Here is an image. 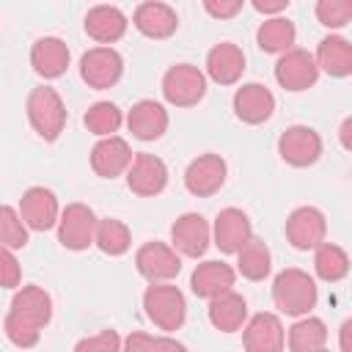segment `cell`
<instances>
[{
    "mask_svg": "<svg viewBox=\"0 0 352 352\" xmlns=\"http://www.w3.org/2000/svg\"><path fill=\"white\" fill-rule=\"evenodd\" d=\"M226 176H228L226 160L214 151H206V154H198L195 160H190V165L184 168V187L195 198H209L223 190Z\"/></svg>",
    "mask_w": 352,
    "mask_h": 352,
    "instance_id": "9c48e42d",
    "label": "cell"
},
{
    "mask_svg": "<svg viewBox=\"0 0 352 352\" xmlns=\"http://www.w3.org/2000/svg\"><path fill=\"white\" fill-rule=\"evenodd\" d=\"M338 138H341V146L349 151L352 148V118L346 116L344 121H341V129H338Z\"/></svg>",
    "mask_w": 352,
    "mask_h": 352,
    "instance_id": "7bdbcfd3",
    "label": "cell"
},
{
    "mask_svg": "<svg viewBox=\"0 0 352 352\" xmlns=\"http://www.w3.org/2000/svg\"><path fill=\"white\" fill-rule=\"evenodd\" d=\"M132 25L138 28V33H143L146 38H170L179 30V14L173 6L160 3V0H146L135 8L132 14Z\"/></svg>",
    "mask_w": 352,
    "mask_h": 352,
    "instance_id": "ffe728a7",
    "label": "cell"
},
{
    "mask_svg": "<svg viewBox=\"0 0 352 352\" xmlns=\"http://www.w3.org/2000/svg\"><path fill=\"white\" fill-rule=\"evenodd\" d=\"M126 25H129L126 14H124L118 6H104V3L88 8L85 22H82L85 33H88L99 47H110V44H116L118 38H124Z\"/></svg>",
    "mask_w": 352,
    "mask_h": 352,
    "instance_id": "cb8c5ba5",
    "label": "cell"
},
{
    "mask_svg": "<svg viewBox=\"0 0 352 352\" xmlns=\"http://www.w3.org/2000/svg\"><path fill=\"white\" fill-rule=\"evenodd\" d=\"M132 157H135V151L129 148V143L124 138H118V135L99 138L91 148V168L99 179H116V176L126 173Z\"/></svg>",
    "mask_w": 352,
    "mask_h": 352,
    "instance_id": "44dd1931",
    "label": "cell"
},
{
    "mask_svg": "<svg viewBox=\"0 0 352 352\" xmlns=\"http://www.w3.org/2000/svg\"><path fill=\"white\" fill-rule=\"evenodd\" d=\"M162 96L173 107H195L206 96V74L195 63H173L162 74Z\"/></svg>",
    "mask_w": 352,
    "mask_h": 352,
    "instance_id": "277c9868",
    "label": "cell"
},
{
    "mask_svg": "<svg viewBox=\"0 0 352 352\" xmlns=\"http://www.w3.org/2000/svg\"><path fill=\"white\" fill-rule=\"evenodd\" d=\"M319 352H330V349H327V346H324V349H319Z\"/></svg>",
    "mask_w": 352,
    "mask_h": 352,
    "instance_id": "f6af8a7d",
    "label": "cell"
},
{
    "mask_svg": "<svg viewBox=\"0 0 352 352\" xmlns=\"http://www.w3.org/2000/svg\"><path fill=\"white\" fill-rule=\"evenodd\" d=\"M143 311L148 322L165 333H173L187 319V300L184 292L173 283H151L143 292Z\"/></svg>",
    "mask_w": 352,
    "mask_h": 352,
    "instance_id": "3957f363",
    "label": "cell"
},
{
    "mask_svg": "<svg viewBox=\"0 0 352 352\" xmlns=\"http://www.w3.org/2000/svg\"><path fill=\"white\" fill-rule=\"evenodd\" d=\"M82 124L96 138H113L124 124V113H121V107L116 102H94L85 110Z\"/></svg>",
    "mask_w": 352,
    "mask_h": 352,
    "instance_id": "d6a6232c",
    "label": "cell"
},
{
    "mask_svg": "<svg viewBox=\"0 0 352 352\" xmlns=\"http://www.w3.org/2000/svg\"><path fill=\"white\" fill-rule=\"evenodd\" d=\"M206 316H209V324L214 330H220V333H236L248 322V300L242 294H236V292H226V294L209 300Z\"/></svg>",
    "mask_w": 352,
    "mask_h": 352,
    "instance_id": "484cf974",
    "label": "cell"
},
{
    "mask_svg": "<svg viewBox=\"0 0 352 352\" xmlns=\"http://www.w3.org/2000/svg\"><path fill=\"white\" fill-rule=\"evenodd\" d=\"M297 41V28L289 16H270L258 25L256 30V44L261 52H270V55H283L294 47Z\"/></svg>",
    "mask_w": 352,
    "mask_h": 352,
    "instance_id": "83f0119b",
    "label": "cell"
},
{
    "mask_svg": "<svg viewBox=\"0 0 352 352\" xmlns=\"http://www.w3.org/2000/svg\"><path fill=\"white\" fill-rule=\"evenodd\" d=\"M278 154L292 168H311L322 157V138L314 126L305 124L286 126L278 138Z\"/></svg>",
    "mask_w": 352,
    "mask_h": 352,
    "instance_id": "ba28073f",
    "label": "cell"
},
{
    "mask_svg": "<svg viewBox=\"0 0 352 352\" xmlns=\"http://www.w3.org/2000/svg\"><path fill=\"white\" fill-rule=\"evenodd\" d=\"M319 300V286L314 280V275H308L300 267H286L275 275L272 280V302L280 314L286 316H308L311 308H316Z\"/></svg>",
    "mask_w": 352,
    "mask_h": 352,
    "instance_id": "6da1fadb",
    "label": "cell"
},
{
    "mask_svg": "<svg viewBox=\"0 0 352 352\" xmlns=\"http://www.w3.org/2000/svg\"><path fill=\"white\" fill-rule=\"evenodd\" d=\"M121 352H154V336L132 330L124 341H121Z\"/></svg>",
    "mask_w": 352,
    "mask_h": 352,
    "instance_id": "ab89813d",
    "label": "cell"
},
{
    "mask_svg": "<svg viewBox=\"0 0 352 352\" xmlns=\"http://www.w3.org/2000/svg\"><path fill=\"white\" fill-rule=\"evenodd\" d=\"M25 110H28V121L30 126L36 129V135L47 143H55L60 138V132L66 129V104L60 99V94L50 85H38L28 94V102H25Z\"/></svg>",
    "mask_w": 352,
    "mask_h": 352,
    "instance_id": "7a4b0ae2",
    "label": "cell"
},
{
    "mask_svg": "<svg viewBox=\"0 0 352 352\" xmlns=\"http://www.w3.org/2000/svg\"><path fill=\"white\" fill-rule=\"evenodd\" d=\"M94 245L104 253V256H124L132 248V231L124 220L118 217H99L96 220V234H94Z\"/></svg>",
    "mask_w": 352,
    "mask_h": 352,
    "instance_id": "1f68e13d",
    "label": "cell"
},
{
    "mask_svg": "<svg viewBox=\"0 0 352 352\" xmlns=\"http://www.w3.org/2000/svg\"><path fill=\"white\" fill-rule=\"evenodd\" d=\"M314 272L324 283H338L349 275V256L336 242H322L314 250Z\"/></svg>",
    "mask_w": 352,
    "mask_h": 352,
    "instance_id": "4dcf8cb0",
    "label": "cell"
},
{
    "mask_svg": "<svg viewBox=\"0 0 352 352\" xmlns=\"http://www.w3.org/2000/svg\"><path fill=\"white\" fill-rule=\"evenodd\" d=\"M253 8L270 19V16H280L289 8V0H253Z\"/></svg>",
    "mask_w": 352,
    "mask_h": 352,
    "instance_id": "60d3db41",
    "label": "cell"
},
{
    "mask_svg": "<svg viewBox=\"0 0 352 352\" xmlns=\"http://www.w3.org/2000/svg\"><path fill=\"white\" fill-rule=\"evenodd\" d=\"M289 352H319L327 344V324L319 316H300L286 333Z\"/></svg>",
    "mask_w": 352,
    "mask_h": 352,
    "instance_id": "f546056e",
    "label": "cell"
},
{
    "mask_svg": "<svg viewBox=\"0 0 352 352\" xmlns=\"http://www.w3.org/2000/svg\"><path fill=\"white\" fill-rule=\"evenodd\" d=\"M206 77L217 85H236L245 74V52L234 41H220L206 52Z\"/></svg>",
    "mask_w": 352,
    "mask_h": 352,
    "instance_id": "603a6c76",
    "label": "cell"
},
{
    "mask_svg": "<svg viewBox=\"0 0 352 352\" xmlns=\"http://www.w3.org/2000/svg\"><path fill=\"white\" fill-rule=\"evenodd\" d=\"M212 245V226L198 212H184L170 226V248L182 258H201Z\"/></svg>",
    "mask_w": 352,
    "mask_h": 352,
    "instance_id": "8992f818",
    "label": "cell"
},
{
    "mask_svg": "<svg viewBox=\"0 0 352 352\" xmlns=\"http://www.w3.org/2000/svg\"><path fill=\"white\" fill-rule=\"evenodd\" d=\"M270 272H272V253H270L267 242L258 239V236H250L242 245V250L236 253V275H242L245 280L258 283Z\"/></svg>",
    "mask_w": 352,
    "mask_h": 352,
    "instance_id": "f1b7e54d",
    "label": "cell"
},
{
    "mask_svg": "<svg viewBox=\"0 0 352 352\" xmlns=\"http://www.w3.org/2000/svg\"><path fill=\"white\" fill-rule=\"evenodd\" d=\"M96 212L88 204H66V209H60L58 217V242L66 250H88L94 245V234H96Z\"/></svg>",
    "mask_w": 352,
    "mask_h": 352,
    "instance_id": "5b68a950",
    "label": "cell"
},
{
    "mask_svg": "<svg viewBox=\"0 0 352 352\" xmlns=\"http://www.w3.org/2000/svg\"><path fill=\"white\" fill-rule=\"evenodd\" d=\"M250 236H253V226H250L248 212H242L236 206H226L217 212V217L212 223V245H217L220 253L236 256Z\"/></svg>",
    "mask_w": 352,
    "mask_h": 352,
    "instance_id": "2e32d148",
    "label": "cell"
},
{
    "mask_svg": "<svg viewBox=\"0 0 352 352\" xmlns=\"http://www.w3.org/2000/svg\"><path fill=\"white\" fill-rule=\"evenodd\" d=\"M275 80H278L280 88H286L292 94L314 88L316 80H319V69H316L314 55L308 50H300V47H292L289 52L278 55V60H275Z\"/></svg>",
    "mask_w": 352,
    "mask_h": 352,
    "instance_id": "8fae6325",
    "label": "cell"
},
{
    "mask_svg": "<svg viewBox=\"0 0 352 352\" xmlns=\"http://www.w3.org/2000/svg\"><path fill=\"white\" fill-rule=\"evenodd\" d=\"M231 107H234V116L242 124L256 126V124H264V121L272 118V113H275V96L261 82H242L234 91Z\"/></svg>",
    "mask_w": 352,
    "mask_h": 352,
    "instance_id": "e0dca14e",
    "label": "cell"
},
{
    "mask_svg": "<svg viewBox=\"0 0 352 352\" xmlns=\"http://www.w3.org/2000/svg\"><path fill=\"white\" fill-rule=\"evenodd\" d=\"M135 267L148 283H170L182 272V256L168 242H146L135 253Z\"/></svg>",
    "mask_w": 352,
    "mask_h": 352,
    "instance_id": "30bf717a",
    "label": "cell"
},
{
    "mask_svg": "<svg viewBox=\"0 0 352 352\" xmlns=\"http://www.w3.org/2000/svg\"><path fill=\"white\" fill-rule=\"evenodd\" d=\"M3 330H6V338H8L14 346H19V349H30V346H36V344L41 341V327L30 324L28 319H22V316H16V314H11V311L6 314Z\"/></svg>",
    "mask_w": 352,
    "mask_h": 352,
    "instance_id": "e575fe53",
    "label": "cell"
},
{
    "mask_svg": "<svg viewBox=\"0 0 352 352\" xmlns=\"http://www.w3.org/2000/svg\"><path fill=\"white\" fill-rule=\"evenodd\" d=\"M242 346L245 352H283L286 346V330L278 314L261 311L248 316L242 327Z\"/></svg>",
    "mask_w": 352,
    "mask_h": 352,
    "instance_id": "9a60e30c",
    "label": "cell"
},
{
    "mask_svg": "<svg viewBox=\"0 0 352 352\" xmlns=\"http://www.w3.org/2000/svg\"><path fill=\"white\" fill-rule=\"evenodd\" d=\"M19 217L28 226V231H50L58 226L60 217V204L58 195L50 187H28L19 198Z\"/></svg>",
    "mask_w": 352,
    "mask_h": 352,
    "instance_id": "5bb4252c",
    "label": "cell"
},
{
    "mask_svg": "<svg viewBox=\"0 0 352 352\" xmlns=\"http://www.w3.org/2000/svg\"><path fill=\"white\" fill-rule=\"evenodd\" d=\"M314 60H316V69L330 77H349L352 74V44L344 36L330 33L316 44Z\"/></svg>",
    "mask_w": 352,
    "mask_h": 352,
    "instance_id": "4316f807",
    "label": "cell"
},
{
    "mask_svg": "<svg viewBox=\"0 0 352 352\" xmlns=\"http://www.w3.org/2000/svg\"><path fill=\"white\" fill-rule=\"evenodd\" d=\"M74 352H121V336L116 330H99L96 336L80 338L74 344Z\"/></svg>",
    "mask_w": 352,
    "mask_h": 352,
    "instance_id": "8d00e7d4",
    "label": "cell"
},
{
    "mask_svg": "<svg viewBox=\"0 0 352 352\" xmlns=\"http://www.w3.org/2000/svg\"><path fill=\"white\" fill-rule=\"evenodd\" d=\"M234 283H236V270L220 258L195 264V270L190 275V289L201 300H214L226 292H234Z\"/></svg>",
    "mask_w": 352,
    "mask_h": 352,
    "instance_id": "ac0fdd59",
    "label": "cell"
},
{
    "mask_svg": "<svg viewBox=\"0 0 352 352\" xmlns=\"http://www.w3.org/2000/svg\"><path fill=\"white\" fill-rule=\"evenodd\" d=\"M124 124H126V129L132 132V138L148 143V140H160V138L168 132L170 118H168L165 104H160V102H154V99H140V102H135V104L129 107Z\"/></svg>",
    "mask_w": 352,
    "mask_h": 352,
    "instance_id": "d6986e66",
    "label": "cell"
},
{
    "mask_svg": "<svg viewBox=\"0 0 352 352\" xmlns=\"http://www.w3.org/2000/svg\"><path fill=\"white\" fill-rule=\"evenodd\" d=\"M286 239L294 250H316L327 242V220L316 206H297L286 217Z\"/></svg>",
    "mask_w": 352,
    "mask_h": 352,
    "instance_id": "7c38bea8",
    "label": "cell"
},
{
    "mask_svg": "<svg viewBox=\"0 0 352 352\" xmlns=\"http://www.w3.org/2000/svg\"><path fill=\"white\" fill-rule=\"evenodd\" d=\"M22 283V267L14 250L0 248V289H19Z\"/></svg>",
    "mask_w": 352,
    "mask_h": 352,
    "instance_id": "74e56055",
    "label": "cell"
},
{
    "mask_svg": "<svg viewBox=\"0 0 352 352\" xmlns=\"http://www.w3.org/2000/svg\"><path fill=\"white\" fill-rule=\"evenodd\" d=\"M124 176L126 187L140 198H154L168 187V165L148 151H138Z\"/></svg>",
    "mask_w": 352,
    "mask_h": 352,
    "instance_id": "4fadbf2b",
    "label": "cell"
},
{
    "mask_svg": "<svg viewBox=\"0 0 352 352\" xmlns=\"http://www.w3.org/2000/svg\"><path fill=\"white\" fill-rule=\"evenodd\" d=\"M25 245H28V226L22 223L19 212L8 204H0V248L16 253Z\"/></svg>",
    "mask_w": 352,
    "mask_h": 352,
    "instance_id": "836d02e7",
    "label": "cell"
},
{
    "mask_svg": "<svg viewBox=\"0 0 352 352\" xmlns=\"http://www.w3.org/2000/svg\"><path fill=\"white\" fill-rule=\"evenodd\" d=\"M154 352H190L182 341L170 338V336H157L154 338Z\"/></svg>",
    "mask_w": 352,
    "mask_h": 352,
    "instance_id": "b9f144b4",
    "label": "cell"
},
{
    "mask_svg": "<svg viewBox=\"0 0 352 352\" xmlns=\"http://www.w3.org/2000/svg\"><path fill=\"white\" fill-rule=\"evenodd\" d=\"M242 0H204V11L214 19H231L242 11Z\"/></svg>",
    "mask_w": 352,
    "mask_h": 352,
    "instance_id": "f35d334b",
    "label": "cell"
},
{
    "mask_svg": "<svg viewBox=\"0 0 352 352\" xmlns=\"http://www.w3.org/2000/svg\"><path fill=\"white\" fill-rule=\"evenodd\" d=\"M314 14H316L319 25L338 30V28L349 25V19H352V0H319Z\"/></svg>",
    "mask_w": 352,
    "mask_h": 352,
    "instance_id": "d590c367",
    "label": "cell"
},
{
    "mask_svg": "<svg viewBox=\"0 0 352 352\" xmlns=\"http://www.w3.org/2000/svg\"><path fill=\"white\" fill-rule=\"evenodd\" d=\"M8 311L44 330L50 324V319H52V297H50V292L44 286H36V283L19 286L14 292V297H11V308Z\"/></svg>",
    "mask_w": 352,
    "mask_h": 352,
    "instance_id": "d4e9b609",
    "label": "cell"
},
{
    "mask_svg": "<svg viewBox=\"0 0 352 352\" xmlns=\"http://www.w3.org/2000/svg\"><path fill=\"white\" fill-rule=\"evenodd\" d=\"M124 74V58L116 47H91L80 58V77L88 88H113Z\"/></svg>",
    "mask_w": 352,
    "mask_h": 352,
    "instance_id": "52a82bcc",
    "label": "cell"
},
{
    "mask_svg": "<svg viewBox=\"0 0 352 352\" xmlns=\"http://www.w3.org/2000/svg\"><path fill=\"white\" fill-rule=\"evenodd\" d=\"M69 60H72V52H69L66 41L58 36H41L30 47V66L44 80L63 77L69 69Z\"/></svg>",
    "mask_w": 352,
    "mask_h": 352,
    "instance_id": "7402d4cb",
    "label": "cell"
},
{
    "mask_svg": "<svg viewBox=\"0 0 352 352\" xmlns=\"http://www.w3.org/2000/svg\"><path fill=\"white\" fill-rule=\"evenodd\" d=\"M349 330H352V319H346L341 324V352H352V346H349Z\"/></svg>",
    "mask_w": 352,
    "mask_h": 352,
    "instance_id": "ee69618b",
    "label": "cell"
}]
</instances>
